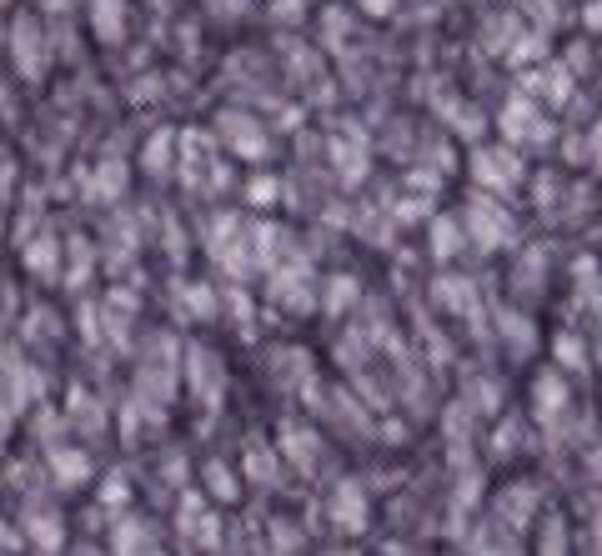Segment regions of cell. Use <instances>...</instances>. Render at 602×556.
I'll list each match as a JSON object with an SVG mask.
<instances>
[{
  "label": "cell",
  "instance_id": "obj_1",
  "mask_svg": "<svg viewBox=\"0 0 602 556\" xmlns=\"http://www.w3.org/2000/svg\"><path fill=\"white\" fill-rule=\"evenodd\" d=\"M91 26H96L101 41H121V31H126V6H121V0H91Z\"/></svg>",
  "mask_w": 602,
  "mask_h": 556
}]
</instances>
